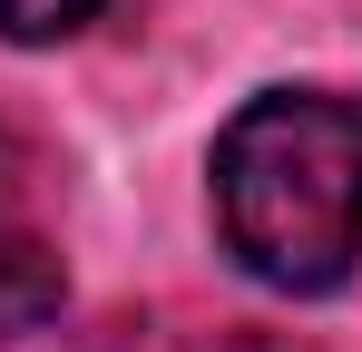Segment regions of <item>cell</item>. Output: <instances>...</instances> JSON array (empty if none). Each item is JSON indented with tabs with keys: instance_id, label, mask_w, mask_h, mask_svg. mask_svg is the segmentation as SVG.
<instances>
[{
	"instance_id": "1",
	"label": "cell",
	"mask_w": 362,
	"mask_h": 352,
	"mask_svg": "<svg viewBox=\"0 0 362 352\" xmlns=\"http://www.w3.org/2000/svg\"><path fill=\"white\" fill-rule=\"evenodd\" d=\"M216 225L274 293H323L362 264V108L274 88L216 137Z\"/></svg>"
},
{
	"instance_id": "4",
	"label": "cell",
	"mask_w": 362,
	"mask_h": 352,
	"mask_svg": "<svg viewBox=\"0 0 362 352\" xmlns=\"http://www.w3.org/2000/svg\"><path fill=\"white\" fill-rule=\"evenodd\" d=\"M20 186V147H10V127H0V196Z\"/></svg>"
},
{
	"instance_id": "3",
	"label": "cell",
	"mask_w": 362,
	"mask_h": 352,
	"mask_svg": "<svg viewBox=\"0 0 362 352\" xmlns=\"http://www.w3.org/2000/svg\"><path fill=\"white\" fill-rule=\"evenodd\" d=\"M108 0H0V40H20V49H40V40H69V30H88Z\"/></svg>"
},
{
	"instance_id": "2",
	"label": "cell",
	"mask_w": 362,
	"mask_h": 352,
	"mask_svg": "<svg viewBox=\"0 0 362 352\" xmlns=\"http://www.w3.org/2000/svg\"><path fill=\"white\" fill-rule=\"evenodd\" d=\"M59 293H69V274H59V254L40 235H0V343L30 333V323H49Z\"/></svg>"
}]
</instances>
